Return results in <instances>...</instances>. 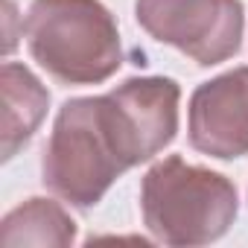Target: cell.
I'll list each match as a JSON object with an SVG mask.
<instances>
[{
    "mask_svg": "<svg viewBox=\"0 0 248 248\" xmlns=\"http://www.w3.org/2000/svg\"><path fill=\"white\" fill-rule=\"evenodd\" d=\"M178 99L172 79L140 76L102 96L64 102L41 161L44 184L73 207H93L126 170L172 143Z\"/></svg>",
    "mask_w": 248,
    "mask_h": 248,
    "instance_id": "cell-1",
    "label": "cell"
},
{
    "mask_svg": "<svg viewBox=\"0 0 248 248\" xmlns=\"http://www.w3.org/2000/svg\"><path fill=\"white\" fill-rule=\"evenodd\" d=\"M32 59L62 85H96L123 64V44L99 0H32L24 21Z\"/></svg>",
    "mask_w": 248,
    "mask_h": 248,
    "instance_id": "cell-2",
    "label": "cell"
},
{
    "mask_svg": "<svg viewBox=\"0 0 248 248\" xmlns=\"http://www.w3.org/2000/svg\"><path fill=\"white\" fill-rule=\"evenodd\" d=\"M236 187L204 167L172 155L155 164L140 187L143 222L167 245H207L236 219Z\"/></svg>",
    "mask_w": 248,
    "mask_h": 248,
    "instance_id": "cell-3",
    "label": "cell"
},
{
    "mask_svg": "<svg viewBox=\"0 0 248 248\" xmlns=\"http://www.w3.org/2000/svg\"><path fill=\"white\" fill-rule=\"evenodd\" d=\"M138 24L161 44L210 67L231 59L242 41L239 0H138Z\"/></svg>",
    "mask_w": 248,
    "mask_h": 248,
    "instance_id": "cell-4",
    "label": "cell"
},
{
    "mask_svg": "<svg viewBox=\"0 0 248 248\" xmlns=\"http://www.w3.org/2000/svg\"><path fill=\"white\" fill-rule=\"evenodd\" d=\"M190 143L222 161L248 155V67L222 73L193 93Z\"/></svg>",
    "mask_w": 248,
    "mask_h": 248,
    "instance_id": "cell-5",
    "label": "cell"
},
{
    "mask_svg": "<svg viewBox=\"0 0 248 248\" xmlns=\"http://www.w3.org/2000/svg\"><path fill=\"white\" fill-rule=\"evenodd\" d=\"M0 96H3L0 146H3V161H12L38 132L50 105V93L30 67L6 62L0 70Z\"/></svg>",
    "mask_w": 248,
    "mask_h": 248,
    "instance_id": "cell-6",
    "label": "cell"
},
{
    "mask_svg": "<svg viewBox=\"0 0 248 248\" xmlns=\"http://www.w3.org/2000/svg\"><path fill=\"white\" fill-rule=\"evenodd\" d=\"M73 239L76 222L53 199H27L0 225V248H50Z\"/></svg>",
    "mask_w": 248,
    "mask_h": 248,
    "instance_id": "cell-7",
    "label": "cell"
}]
</instances>
